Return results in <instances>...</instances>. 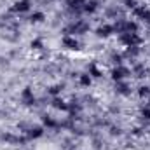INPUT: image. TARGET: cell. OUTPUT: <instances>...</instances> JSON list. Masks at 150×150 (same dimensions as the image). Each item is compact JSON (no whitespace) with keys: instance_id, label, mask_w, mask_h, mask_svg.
<instances>
[{"instance_id":"obj_15","label":"cell","mask_w":150,"mask_h":150,"mask_svg":"<svg viewBox=\"0 0 150 150\" xmlns=\"http://www.w3.org/2000/svg\"><path fill=\"white\" fill-rule=\"evenodd\" d=\"M126 5L131 7V9H134V7H136V2H134V0H126Z\"/></svg>"},{"instance_id":"obj_3","label":"cell","mask_w":150,"mask_h":150,"mask_svg":"<svg viewBox=\"0 0 150 150\" xmlns=\"http://www.w3.org/2000/svg\"><path fill=\"white\" fill-rule=\"evenodd\" d=\"M96 33H98V37H108V35L113 33V26H108V25L100 26V28L96 30Z\"/></svg>"},{"instance_id":"obj_11","label":"cell","mask_w":150,"mask_h":150,"mask_svg":"<svg viewBox=\"0 0 150 150\" xmlns=\"http://www.w3.org/2000/svg\"><path fill=\"white\" fill-rule=\"evenodd\" d=\"M142 117H143L145 120H150V108H143V110H142Z\"/></svg>"},{"instance_id":"obj_12","label":"cell","mask_w":150,"mask_h":150,"mask_svg":"<svg viewBox=\"0 0 150 150\" xmlns=\"http://www.w3.org/2000/svg\"><path fill=\"white\" fill-rule=\"evenodd\" d=\"M59 91H61V87H59V86H52V87L49 89V93H51V94H58Z\"/></svg>"},{"instance_id":"obj_8","label":"cell","mask_w":150,"mask_h":150,"mask_svg":"<svg viewBox=\"0 0 150 150\" xmlns=\"http://www.w3.org/2000/svg\"><path fill=\"white\" fill-rule=\"evenodd\" d=\"M84 11L86 12H94L96 11V4L94 2H86L84 4Z\"/></svg>"},{"instance_id":"obj_1","label":"cell","mask_w":150,"mask_h":150,"mask_svg":"<svg viewBox=\"0 0 150 150\" xmlns=\"http://www.w3.org/2000/svg\"><path fill=\"white\" fill-rule=\"evenodd\" d=\"M126 75H127V70L124 67H117V68H113V72H112V79L117 80V82H120Z\"/></svg>"},{"instance_id":"obj_2","label":"cell","mask_w":150,"mask_h":150,"mask_svg":"<svg viewBox=\"0 0 150 150\" xmlns=\"http://www.w3.org/2000/svg\"><path fill=\"white\" fill-rule=\"evenodd\" d=\"M28 9H30V0H19L14 5V11L16 12H26Z\"/></svg>"},{"instance_id":"obj_5","label":"cell","mask_w":150,"mask_h":150,"mask_svg":"<svg viewBox=\"0 0 150 150\" xmlns=\"http://www.w3.org/2000/svg\"><path fill=\"white\" fill-rule=\"evenodd\" d=\"M63 44H65L67 47H70V49H77V45H79V42H77L75 38H70V37L63 38Z\"/></svg>"},{"instance_id":"obj_6","label":"cell","mask_w":150,"mask_h":150,"mask_svg":"<svg viewBox=\"0 0 150 150\" xmlns=\"http://www.w3.org/2000/svg\"><path fill=\"white\" fill-rule=\"evenodd\" d=\"M52 105H54L56 108H59V110H68V105H67L63 100H54V101H52Z\"/></svg>"},{"instance_id":"obj_4","label":"cell","mask_w":150,"mask_h":150,"mask_svg":"<svg viewBox=\"0 0 150 150\" xmlns=\"http://www.w3.org/2000/svg\"><path fill=\"white\" fill-rule=\"evenodd\" d=\"M42 134H44V129H42L40 126L30 127V131H28V138H38V136H42Z\"/></svg>"},{"instance_id":"obj_13","label":"cell","mask_w":150,"mask_h":150,"mask_svg":"<svg viewBox=\"0 0 150 150\" xmlns=\"http://www.w3.org/2000/svg\"><path fill=\"white\" fill-rule=\"evenodd\" d=\"M32 47H33V49H40V47H42V42H40V40H33V42H32Z\"/></svg>"},{"instance_id":"obj_9","label":"cell","mask_w":150,"mask_h":150,"mask_svg":"<svg viewBox=\"0 0 150 150\" xmlns=\"http://www.w3.org/2000/svg\"><path fill=\"white\" fill-rule=\"evenodd\" d=\"M79 80H80L82 86H89V84H91V77H89V75H80Z\"/></svg>"},{"instance_id":"obj_14","label":"cell","mask_w":150,"mask_h":150,"mask_svg":"<svg viewBox=\"0 0 150 150\" xmlns=\"http://www.w3.org/2000/svg\"><path fill=\"white\" fill-rule=\"evenodd\" d=\"M149 87H142V89H140V96H149Z\"/></svg>"},{"instance_id":"obj_7","label":"cell","mask_w":150,"mask_h":150,"mask_svg":"<svg viewBox=\"0 0 150 150\" xmlns=\"http://www.w3.org/2000/svg\"><path fill=\"white\" fill-rule=\"evenodd\" d=\"M44 18H45V16H44L42 12H33L30 19H32L33 23H42V21H44Z\"/></svg>"},{"instance_id":"obj_10","label":"cell","mask_w":150,"mask_h":150,"mask_svg":"<svg viewBox=\"0 0 150 150\" xmlns=\"http://www.w3.org/2000/svg\"><path fill=\"white\" fill-rule=\"evenodd\" d=\"M44 124H45L47 127H56V122H54L52 119H49V117H44Z\"/></svg>"}]
</instances>
